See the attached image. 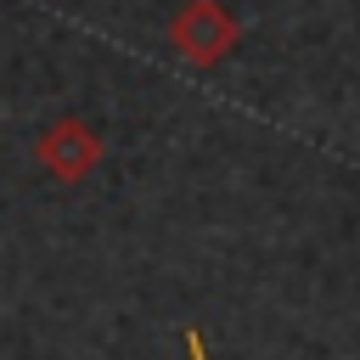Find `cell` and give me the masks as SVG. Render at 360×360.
Listing matches in <instances>:
<instances>
[{"mask_svg": "<svg viewBox=\"0 0 360 360\" xmlns=\"http://www.w3.org/2000/svg\"><path fill=\"white\" fill-rule=\"evenodd\" d=\"M242 39V22L231 17L225 0H186L174 17H169V45L186 68H219Z\"/></svg>", "mask_w": 360, "mask_h": 360, "instance_id": "obj_1", "label": "cell"}, {"mask_svg": "<svg viewBox=\"0 0 360 360\" xmlns=\"http://www.w3.org/2000/svg\"><path fill=\"white\" fill-rule=\"evenodd\" d=\"M101 135L84 124V118H73V112H62V118H51L45 129H39V141H34V158H39V169L45 174H56V180H84L96 163H101Z\"/></svg>", "mask_w": 360, "mask_h": 360, "instance_id": "obj_2", "label": "cell"}, {"mask_svg": "<svg viewBox=\"0 0 360 360\" xmlns=\"http://www.w3.org/2000/svg\"><path fill=\"white\" fill-rule=\"evenodd\" d=\"M180 343H186V360H214V354H208V343H202V332H197V326H186V332H180Z\"/></svg>", "mask_w": 360, "mask_h": 360, "instance_id": "obj_3", "label": "cell"}]
</instances>
